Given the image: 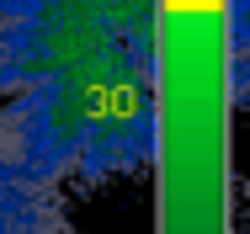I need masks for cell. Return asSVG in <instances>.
Here are the masks:
<instances>
[{
  "mask_svg": "<svg viewBox=\"0 0 250 234\" xmlns=\"http://www.w3.org/2000/svg\"><path fill=\"white\" fill-rule=\"evenodd\" d=\"M64 229H69L64 187L0 123V234H64Z\"/></svg>",
  "mask_w": 250,
  "mask_h": 234,
  "instance_id": "obj_2",
  "label": "cell"
},
{
  "mask_svg": "<svg viewBox=\"0 0 250 234\" xmlns=\"http://www.w3.org/2000/svg\"><path fill=\"white\" fill-rule=\"evenodd\" d=\"M0 123L64 191L139 176L160 144V0H0Z\"/></svg>",
  "mask_w": 250,
  "mask_h": 234,
  "instance_id": "obj_1",
  "label": "cell"
}]
</instances>
